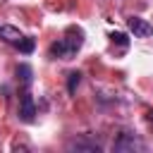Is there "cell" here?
I'll return each mask as SVG.
<instances>
[{
  "mask_svg": "<svg viewBox=\"0 0 153 153\" xmlns=\"http://www.w3.org/2000/svg\"><path fill=\"white\" fill-rule=\"evenodd\" d=\"M127 24H129V31L134 33V36H139V38H143V36H151L153 33V24H148L146 19H141V17H129L127 19Z\"/></svg>",
  "mask_w": 153,
  "mask_h": 153,
  "instance_id": "obj_4",
  "label": "cell"
},
{
  "mask_svg": "<svg viewBox=\"0 0 153 153\" xmlns=\"http://www.w3.org/2000/svg\"><path fill=\"white\" fill-rule=\"evenodd\" d=\"M69 151H100V143L96 141H88V139H79V141H72L69 143Z\"/></svg>",
  "mask_w": 153,
  "mask_h": 153,
  "instance_id": "obj_7",
  "label": "cell"
},
{
  "mask_svg": "<svg viewBox=\"0 0 153 153\" xmlns=\"http://www.w3.org/2000/svg\"><path fill=\"white\" fill-rule=\"evenodd\" d=\"M14 45H17V50H19V53L29 55V53H33V48H36V41H33L31 36H22V38H19Z\"/></svg>",
  "mask_w": 153,
  "mask_h": 153,
  "instance_id": "obj_8",
  "label": "cell"
},
{
  "mask_svg": "<svg viewBox=\"0 0 153 153\" xmlns=\"http://www.w3.org/2000/svg\"><path fill=\"white\" fill-rule=\"evenodd\" d=\"M84 45V31L79 29V26H69L67 31H65V36L60 38V41H55L53 45H50V57H60V60H72L76 53H79V48Z\"/></svg>",
  "mask_w": 153,
  "mask_h": 153,
  "instance_id": "obj_1",
  "label": "cell"
},
{
  "mask_svg": "<svg viewBox=\"0 0 153 153\" xmlns=\"http://www.w3.org/2000/svg\"><path fill=\"white\" fill-rule=\"evenodd\" d=\"M79 81H81V72H72V74H69V79H67V91H69V93H74V91H76V86H79Z\"/></svg>",
  "mask_w": 153,
  "mask_h": 153,
  "instance_id": "obj_9",
  "label": "cell"
},
{
  "mask_svg": "<svg viewBox=\"0 0 153 153\" xmlns=\"http://www.w3.org/2000/svg\"><path fill=\"white\" fill-rule=\"evenodd\" d=\"M36 117V103L31 98V93H22L19 98V120L22 122H33Z\"/></svg>",
  "mask_w": 153,
  "mask_h": 153,
  "instance_id": "obj_3",
  "label": "cell"
},
{
  "mask_svg": "<svg viewBox=\"0 0 153 153\" xmlns=\"http://www.w3.org/2000/svg\"><path fill=\"white\" fill-rule=\"evenodd\" d=\"M148 120H151V122H153V112H148Z\"/></svg>",
  "mask_w": 153,
  "mask_h": 153,
  "instance_id": "obj_11",
  "label": "cell"
},
{
  "mask_svg": "<svg viewBox=\"0 0 153 153\" xmlns=\"http://www.w3.org/2000/svg\"><path fill=\"white\" fill-rule=\"evenodd\" d=\"M0 38H2V41H7V43H17V41L22 38V31H19L17 26L2 24V26H0Z\"/></svg>",
  "mask_w": 153,
  "mask_h": 153,
  "instance_id": "obj_5",
  "label": "cell"
},
{
  "mask_svg": "<svg viewBox=\"0 0 153 153\" xmlns=\"http://www.w3.org/2000/svg\"><path fill=\"white\" fill-rule=\"evenodd\" d=\"M112 148L117 151V153H124V151H146V143L143 141H139L134 134H120L117 139H115V143H112Z\"/></svg>",
  "mask_w": 153,
  "mask_h": 153,
  "instance_id": "obj_2",
  "label": "cell"
},
{
  "mask_svg": "<svg viewBox=\"0 0 153 153\" xmlns=\"http://www.w3.org/2000/svg\"><path fill=\"white\" fill-rule=\"evenodd\" d=\"M110 41L117 43V45H129V38H127V33H122V31H112V33H110Z\"/></svg>",
  "mask_w": 153,
  "mask_h": 153,
  "instance_id": "obj_10",
  "label": "cell"
},
{
  "mask_svg": "<svg viewBox=\"0 0 153 153\" xmlns=\"http://www.w3.org/2000/svg\"><path fill=\"white\" fill-rule=\"evenodd\" d=\"M17 79H19L24 86H31V81H33V69H31L26 62L17 65Z\"/></svg>",
  "mask_w": 153,
  "mask_h": 153,
  "instance_id": "obj_6",
  "label": "cell"
}]
</instances>
